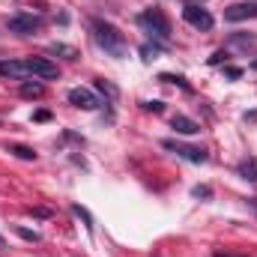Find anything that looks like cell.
Instances as JSON below:
<instances>
[{"instance_id":"obj_7","label":"cell","mask_w":257,"mask_h":257,"mask_svg":"<svg viewBox=\"0 0 257 257\" xmlns=\"http://www.w3.org/2000/svg\"><path fill=\"white\" fill-rule=\"evenodd\" d=\"M69 105H75V108H81V111H96L102 102H99V96H96L93 90L75 87V90H69Z\"/></svg>"},{"instance_id":"obj_22","label":"cell","mask_w":257,"mask_h":257,"mask_svg":"<svg viewBox=\"0 0 257 257\" xmlns=\"http://www.w3.org/2000/svg\"><path fill=\"white\" fill-rule=\"evenodd\" d=\"M144 108H147V111H153V114H162V111H165V105H162V102H144Z\"/></svg>"},{"instance_id":"obj_21","label":"cell","mask_w":257,"mask_h":257,"mask_svg":"<svg viewBox=\"0 0 257 257\" xmlns=\"http://www.w3.org/2000/svg\"><path fill=\"white\" fill-rule=\"evenodd\" d=\"M96 87H99L102 93H108V96H117V90H114V87H111L108 81H96Z\"/></svg>"},{"instance_id":"obj_19","label":"cell","mask_w":257,"mask_h":257,"mask_svg":"<svg viewBox=\"0 0 257 257\" xmlns=\"http://www.w3.org/2000/svg\"><path fill=\"white\" fill-rule=\"evenodd\" d=\"M233 42H236V45H242V48H248V45H257V39H245V36H239V33H233Z\"/></svg>"},{"instance_id":"obj_12","label":"cell","mask_w":257,"mask_h":257,"mask_svg":"<svg viewBox=\"0 0 257 257\" xmlns=\"http://www.w3.org/2000/svg\"><path fill=\"white\" fill-rule=\"evenodd\" d=\"M239 177L248 180V183H257V159H245V162H239Z\"/></svg>"},{"instance_id":"obj_13","label":"cell","mask_w":257,"mask_h":257,"mask_svg":"<svg viewBox=\"0 0 257 257\" xmlns=\"http://www.w3.org/2000/svg\"><path fill=\"white\" fill-rule=\"evenodd\" d=\"M48 51H51V54H60V57H66V60H78V51L69 48V45H63V42H54Z\"/></svg>"},{"instance_id":"obj_9","label":"cell","mask_w":257,"mask_h":257,"mask_svg":"<svg viewBox=\"0 0 257 257\" xmlns=\"http://www.w3.org/2000/svg\"><path fill=\"white\" fill-rule=\"evenodd\" d=\"M0 75L18 78V81H30V78H27V66H24V60H0Z\"/></svg>"},{"instance_id":"obj_23","label":"cell","mask_w":257,"mask_h":257,"mask_svg":"<svg viewBox=\"0 0 257 257\" xmlns=\"http://www.w3.org/2000/svg\"><path fill=\"white\" fill-rule=\"evenodd\" d=\"M224 75H227V78H239V75H242V69H239V66H227V69H224Z\"/></svg>"},{"instance_id":"obj_4","label":"cell","mask_w":257,"mask_h":257,"mask_svg":"<svg viewBox=\"0 0 257 257\" xmlns=\"http://www.w3.org/2000/svg\"><path fill=\"white\" fill-rule=\"evenodd\" d=\"M24 66H27V78H60V69L57 63H51L48 57H24Z\"/></svg>"},{"instance_id":"obj_26","label":"cell","mask_w":257,"mask_h":257,"mask_svg":"<svg viewBox=\"0 0 257 257\" xmlns=\"http://www.w3.org/2000/svg\"><path fill=\"white\" fill-rule=\"evenodd\" d=\"M0 248H3V236H0Z\"/></svg>"},{"instance_id":"obj_20","label":"cell","mask_w":257,"mask_h":257,"mask_svg":"<svg viewBox=\"0 0 257 257\" xmlns=\"http://www.w3.org/2000/svg\"><path fill=\"white\" fill-rule=\"evenodd\" d=\"M224 60H227V51H215L209 57V66H218V63H224Z\"/></svg>"},{"instance_id":"obj_8","label":"cell","mask_w":257,"mask_h":257,"mask_svg":"<svg viewBox=\"0 0 257 257\" xmlns=\"http://www.w3.org/2000/svg\"><path fill=\"white\" fill-rule=\"evenodd\" d=\"M224 18L227 21H245V18H257V0H242V3H233L224 9Z\"/></svg>"},{"instance_id":"obj_10","label":"cell","mask_w":257,"mask_h":257,"mask_svg":"<svg viewBox=\"0 0 257 257\" xmlns=\"http://www.w3.org/2000/svg\"><path fill=\"white\" fill-rule=\"evenodd\" d=\"M171 128H174L177 135H197V132H200V126L194 123L192 117H186V114H174V117H171Z\"/></svg>"},{"instance_id":"obj_11","label":"cell","mask_w":257,"mask_h":257,"mask_svg":"<svg viewBox=\"0 0 257 257\" xmlns=\"http://www.w3.org/2000/svg\"><path fill=\"white\" fill-rule=\"evenodd\" d=\"M18 93H21L24 99H42V96H45V84L36 81V78H33V81H21V90H18Z\"/></svg>"},{"instance_id":"obj_17","label":"cell","mask_w":257,"mask_h":257,"mask_svg":"<svg viewBox=\"0 0 257 257\" xmlns=\"http://www.w3.org/2000/svg\"><path fill=\"white\" fill-rule=\"evenodd\" d=\"M18 236H21V239H30V242H39V239H42L36 230H27V227H18Z\"/></svg>"},{"instance_id":"obj_25","label":"cell","mask_w":257,"mask_h":257,"mask_svg":"<svg viewBox=\"0 0 257 257\" xmlns=\"http://www.w3.org/2000/svg\"><path fill=\"white\" fill-rule=\"evenodd\" d=\"M48 117H51V114H48V111H36V117H33V120H36V123H45V120H48Z\"/></svg>"},{"instance_id":"obj_24","label":"cell","mask_w":257,"mask_h":257,"mask_svg":"<svg viewBox=\"0 0 257 257\" xmlns=\"http://www.w3.org/2000/svg\"><path fill=\"white\" fill-rule=\"evenodd\" d=\"M192 194L194 197H209V189L206 186H197V189H192Z\"/></svg>"},{"instance_id":"obj_3","label":"cell","mask_w":257,"mask_h":257,"mask_svg":"<svg viewBox=\"0 0 257 257\" xmlns=\"http://www.w3.org/2000/svg\"><path fill=\"white\" fill-rule=\"evenodd\" d=\"M42 24H45V18L42 15H30V12H18V15H12L6 21L9 33H18V36H33V33L42 30Z\"/></svg>"},{"instance_id":"obj_5","label":"cell","mask_w":257,"mask_h":257,"mask_svg":"<svg viewBox=\"0 0 257 257\" xmlns=\"http://www.w3.org/2000/svg\"><path fill=\"white\" fill-rule=\"evenodd\" d=\"M183 18H186V24H192V27H197V30H212V24H215L212 12L203 9V6H197V3L183 6Z\"/></svg>"},{"instance_id":"obj_6","label":"cell","mask_w":257,"mask_h":257,"mask_svg":"<svg viewBox=\"0 0 257 257\" xmlns=\"http://www.w3.org/2000/svg\"><path fill=\"white\" fill-rule=\"evenodd\" d=\"M162 147L171 150V153H177V156L186 159V162H194V165H203V162L209 159L203 147H189V144H180V141H162Z\"/></svg>"},{"instance_id":"obj_1","label":"cell","mask_w":257,"mask_h":257,"mask_svg":"<svg viewBox=\"0 0 257 257\" xmlns=\"http://www.w3.org/2000/svg\"><path fill=\"white\" fill-rule=\"evenodd\" d=\"M93 39L99 48H105V54L111 57H126V36L111 24V21H102V18H93Z\"/></svg>"},{"instance_id":"obj_2","label":"cell","mask_w":257,"mask_h":257,"mask_svg":"<svg viewBox=\"0 0 257 257\" xmlns=\"http://www.w3.org/2000/svg\"><path fill=\"white\" fill-rule=\"evenodd\" d=\"M138 24H141L150 36H156L159 42H168V39H171V21H168V15H165L159 6L144 9V12L138 15Z\"/></svg>"},{"instance_id":"obj_14","label":"cell","mask_w":257,"mask_h":257,"mask_svg":"<svg viewBox=\"0 0 257 257\" xmlns=\"http://www.w3.org/2000/svg\"><path fill=\"white\" fill-rule=\"evenodd\" d=\"M9 153H15V156H18V159H24V162H33V159H36V153H33L30 147H21V144H12V147H9Z\"/></svg>"},{"instance_id":"obj_18","label":"cell","mask_w":257,"mask_h":257,"mask_svg":"<svg viewBox=\"0 0 257 257\" xmlns=\"http://www.w3.org/2000/svg\"><path fill=\"white\" fill-rule=\"evenodd\" d=\"M72 212H75V215H81V218L87 221V227L93 230V218H90V212H87V209H81V206H72Z\"/></svg>"},{"instance_id":"obj_16","label":"cell","mask_w":257,"mask_h":257,"mask_svg":"<svg viewBox=\"0 0 257 257\" xmlns=\"http://www.w3.org/2000/svg\"><path fill=\"white\" fill-rule=\"evenodd\" d=\"M162 48H165V45H159V42H153V45L147 42V45H141V54H144V60H153V54H159Z\"/></svg>"},{"instance_id":"obj_15","label":"cell","mask_w":257,"mask_h":257,"mask_svg":"<svg viewBox=\"0 0 257 257\" xmlns=\"http://www.w3.org/2000/svg\"><path fill=\"white\" fill-rule=\"evenodd\" d=\"M159 81H165V84H177V87H183L186 93L192 90V87L186 84V78H180V75H159Z\"/></svg>"}]
</instances>
